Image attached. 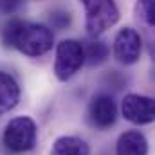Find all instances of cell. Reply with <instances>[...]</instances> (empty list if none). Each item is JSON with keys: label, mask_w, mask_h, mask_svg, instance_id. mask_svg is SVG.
<instances>
[{"label": "cell", "mask_w": 155, "mask_h": 155, "mask_svg": "<svg viewBox=\"0 0 155 155\" xmlns=\"http://www.w3.org/2000/svg\"><path fill=\"white\" fill-rule=\"evenodd\" d=\"M2 41L7 47H15L25 56L38 58L47 54L54 45V33L41 24H29L22 20H11L2 29Z\"/></svg>", "instance_id": "1"}, {"label": "cell", "mask_w": 155, "mask_h": 155, "mask_svg": "<svg viewBox=\"0 0 155 155\" xmlns=\"http://www.w3.org/2000/svg\"><path fill=\"white\" fill-rule=\"evenodd\" d=\"M36 139H38L36 123L27 116L11 119L5 124V130L2 135L5 148L13 153H24V152L33 150L36 146Z\"/></svg>", "instance_id": "2"}, {"label": "cell", "mask_w": 155, "mask_h": 155, "mask_svg": "<svg viewBox=\"0 0 155 155\" xmlns=\"http://www.w3.org/2000/svg\"><path fill=\"white\" fill-rule=\"evenodd\" d=\"M85 7V27L90 36H97L116 25L119 7L116 0H79Z\"/></svg>", "instance_id": "3"}, {"label": "cell", "mask_w": 155, "mask_h": 155, "mask_svg": "<svg viewBox=\"0 0 155 155\" xmlns=\"http://www.w3.org/2000/svg\"><path fill=\"white\" fill-rule=\"evenodd\" d=\"M85 63L83 43L78 40H63L56 47L54 74L60 81H69Z\"/></svg>", "instance_id": "4"}, {"label": "cell", "mask_w": 155, "mask_h": 155, "mask_svg": "<svg viewBox=\"0 0 155 155\" xmlns=\"http://www.w3.org/2000/svg\"><path fill=\"white\" fill-rule=\"evenodd\" d=\"M143 52V38L141 35L132 29L124 27L121 29L114 38V56L123 65H134L139 61Z\"/></svg>", "instance_id": "5"}, {"label": "cell", "mask_w": 155, "mask_h": 155, "mask_svg": "<svg viewBox=\"0 0 155 155\" xmlns=\"http://www.w3.org/2000/svg\"><path fill=\"white\" fill-rule=\"evenodd\" d=\"M123 117L134 124H150L155 119V103L152 97L141 94H128L121 103Z\"/></svg>", "instance_id": "6"}, {"label": "cell", "mask_w": 155, "mask_h": 155, "mask_svg": "<svg viewBox=\"0 0 155 155\" xmlns=\"http://www.w3.org/2000/svg\"><path fill=\"white\" fill-rule=\"evenodd\" d=\"M88 116L94 126L107 130L110 128L117 119V105L108 94H97L92 97L88 105Z\"/></svg>", "instance_id": "7"}, {"label": "cell", "mask_w": 155, "mask_h": 155, "mask_svg": "<svg viewBox=\"0 0 155 155\" xmlns=\"http://www.w3.org/2000/svg\"><path fill=\"white\" fill-rule=\"evenodd\" d=\"M116 155H148V141L139 130H128L119 135Z\"/></svg>", "instance_id": "8"}, {"label": "cell", "mask_w": 155, "mask_h": 155, "mask_svg": "<svg viewBox=\"0 0 155 155\" xmlns=\"http://www.w3.org/2000/svg\"><path fill=\"white\" fill-rule=\"evenodd\" d=\"M20 101V85L15 78L0 71V116L11 112Z\"/></svg>", "instance_id": "9"}, {"label": "cell", "mask_w": 155, "mask_h": 155, "mask_svg": "<svg viewBox=\"0 0 155 155\" xmlns=\"http://www.w3.org/2000/svg\"><path fill=\"white\" fill-rule=\"evenodd\" d=\"M51 155H90V148L76 135H63L54 141Z\"/></svg>", "instance_id": "10"}, {"label": "cell", "mask_w": 155, "mask_h": 155, "mask_svg": "<svg viewBox=\"0 0 155 155\" xmlns=\"http://www.w3.org/2000/svg\"><path fill=\"white\" fill-rule=\"evenodd\" d=\"M108 47L107 43L103 41H97V40H90L83 45V54H85V61L88 65H101L107 58H108Z\"/></svg>", "instance_id": "11"}, {"label": "cell", "mask_w": 155, "mask_h": 155, "mask_svg": "<svg viewBox=\"0 0 155 155\" xmlns=\"http://www.w3.org/2000/svg\"><path fill=\"white\" fill-rule=\"evenodd\" d=\"M135 15H137L139 22H143L148 29H153V24H155L153 0H137V4H135Z\"/></svg>", "instance_id": "12"}, {"label": "cell", "mask_w": 155, "mask_h": 155, "mask_svg": "<svg viewBox=\"0 0 155 155\" xmlns=\"http://www.w3.org/2000/svg\"><path fill=\"white\" fill-rule=\"evenodd\" d=\"M72 18H71V13L69 11H52L51 16H49V24L52 29H58V31H63L71 25Z\"/></svg>", "instance_id": "13"}, {"label": "cell", "mask_w": 155, "mask_h": 155, "mask_svg": "<svg viewBox=\"0 0 155 155\" xmlns=\"http://www.w3.org/2000/svg\"><path fill=\"white\" fill-rule=\"evenodd\" d=\"M105 79H107V83H108V85H112V88H116V90L123 88V85L126 83V79L121 76L117 71H110V72L107 74V78H105Z\"/></svg>", "instance_id": "14"}, {"label": "cell", "mask_w": 155, "mask_h": 155, "mask_svg": "<svg viewBox=\"0 0 155 155\" xmlns=\"http://www.w3.org/2000/svg\"><path fill=\"white\" fill-rule=\"evenodd\" d=\"M22 2L24 0H0V5H2L4 13H13L22 5Z\"/></svg>", "instance_id": "15"}]
</instances>
